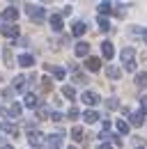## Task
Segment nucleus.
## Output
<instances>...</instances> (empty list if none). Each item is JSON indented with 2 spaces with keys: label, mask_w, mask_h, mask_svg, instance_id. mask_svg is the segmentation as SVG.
<instances>
[{
  "label": "nucleus",
  "mask_w": 147,
  "mask_h": 149,
  "mask_svg": "<svg viewBox=\"0 0 147 149\" xmlns=\"http://www.w3.org/2000/svg\"><path fill=\"white\" fill-rule=\"evenodd\" d=\"M62 140H64V133H53V135H48V145L53 149L62 147Z\"/></svg>",
  "instance_id": "4468645a"
},
{
  "label": "nucleus",
  "mask_w": 147,
  "mask_h": 149,
  "mask_svg": "<svg viewBox=\"0 0 147 149\" xmlns=\"http://www.w3.org/2000/svg\"><path fill=\"white\" fill-rule=\"evenodd\" d=\"M131 35H133V37H140L147 44V28H133V30H131Z\"/></svg>",
  "instance_id": "b1692460"
},
{
  "label": "nucleus",
  "mask_w": 147,
  "mask_h": 149,
  "mask_svg": "<svg viewBox=\"0 0 147 149\" xmlns=\"http://www.w3.org/2000/svg\"><path fill=\"white\" fill-rule=\"evenodd\" d=\"M115 126H117V133H122V135H127V133H129V122H124V119H117Z\"/></svg>",
  "instance_id": "5701e85b"
},
{
  "label": "nucleus",
  "mask_w": 147,
  "mask_h": 149,
  "mask_svg": "<svg viewBox=\"0 0 147 149\" xmlns=\"http://www.w3.org/2000/svg\"><path fill=\"white\" fill-rule=\"evenodd\" d=\"M71 138L76 140V142H80V140H83V129H80V126H74L71 129Z\"/></svg>",
  "instance_id": "c85d7f7f"
},
{
  "label": "nucleus",
  "mask_w": 147,
  "mask_h": 149,
  "mask_svg": "<svg viewBox=\"0 0 147 149\" xmlns=\"http://www.w3.org/2000/svg\"><path fill=\"white\" fill-rule=\"evenodd\" d=\"M25 14L35 23H44V19H46V9L39 7V5H25Z\"/></svg>",
  "instance_id": "f03ea898"
},
{
  "label": "nucleus",
  "mask_w": 147,
  "mask_h": 149,
  "mask_svg": "<svg viewBox=\"0 0 147 149\" xmlns=\"http://www.w3.org/2000/svg\"><path fill=\"white\" fill-rule=\"evenodd\" d=\"M44 69H46V71H51V74H53L57 80H62V78L67 76V71H64L62 67H55V64H44Z\"/></svg>",
  "instance_id": "f8f14e48"
},
{
  "label": "nucleus",
  "mask_w": 147,
  "mask_h": 149,
  "mask_svg": "<svg viewBox=\"0 0 147 149\" xmlns=\"http://www.w3.org/2000/svg\"><path fill=\"white\" fill-rule=\"evenodd\" d=\"M51 87H53V85H51V80H48V78H44V80H41V90H44V92H51Z\"/></svg>",
  "instance_id": "473e14b6"
},
{
  "label": "nucleus",
  "mask_w": 147,
  "mask_h": 149,
  "mask_svg": "<svg viewBox=\"0 0 147 149\" xmlns=\"http://www.w3.org/2000/svg\"><path fill=\"white\" fill-rule=\"evenodd\" d=\"M2 57H5V64H7V67H14V64H12V62H14V57H12V51H9V48H5V51H2Z\"/></svg>",
  "instance_id": "c756f323"
},
{
  "label": "nucleus",
  "mask_w": 147,
  "mask_h": 149,
  "mask_svg": "<svg viewBox=\"0 0 147 149\" xmlns=\"http://www.w3.org/2000/svg\"><path fill=\"white\" fill-rule=\"evenodd\" d=\"M2 35L5 37H18L21 30H18V25H14V23H5L2 25Z\"/></svg>",
  "instance_id": "9d476101"
},
{
  "label": "nucleus",
  "mask_w": 147,
  "mask_h": 149,
  "mask_svg": "<svg viewBox=\"0 0 147 149\" xmlns=\"http://www.w3.org/2000/svg\"><path fill=\"white\" fill-rule=\"evenodd\" d=\"M2 21H9V23H14V21L18 19V9L16 7H7L5 12H2V16H0Z\"/></svg>",
  "instance_id": "9b49d317"
},
{
  "label": "nucleus",
  "mask_w": 147,
  "mask_h": 149,
  "mask_svg": "<svg viewBox=\"0 0 147 149\" xmlns=\"http://www.w3.org/2000/svg\"><path fill=\"white\" fill-rule=\"evenodd\" d=\"M140 108H143V112H147V96L140 99Z\"/></svg>",
  "instance_id": "c9c22d12"
},
{
  "label": "nucleus",
  "mask_w": 147,
  "mask_h": 149,
  "mask_svg": "<svg viewBox=\"0 0 147 149\" xmlns=\"http://www.w3.org/2000/svg\"><path fill=\"white\" fill-rule=\"evenodd\" d=\"M18 64L28 69V67H32V64H35V57L30 55V53H23V55H18Z\"/></svg>",
  "instance_id": "6ab92c4d"
},
{
  "label": "nucleus",
  "mask_w": 147,
  "mask_h": 149,
  "mask_svg": "<svg viewBox=\"0 0 147 149\" xmlns=\"http://www.w3.org/2000/svg\"><path fill=\"white\" fill-rule=\"evenodd\" d=\"M120 57H122V62H124V69H127V71H136V51H133L131 46H124V48H122V53H120Z\"/></svg>",
  "instance_id": "f257e3e1"
},
{
  "label": "nucleus",
  "mask_w": 147,
  "mask_h": 149,
  "mask_svg": "<svg viewBox=\"0 0 147 149\" xmlns=\"http://www.w3.org/2000/svg\"><path fill=\"white\" fill-rule=\"evenodd\" d=\"M62 94H64V96H67V99H76V90H74L71 85H64V87H62Z\"/></svg>",
  "instance_id": "bb28decb"
},
{
  "label": "nucleus",
  "mask_w": 147,
  "mask_h": 149,
  "mask_svg": "<svg viewBox=\"0 0 147 149\" xmlns=\"http://www.w3.org/2000/svg\"><path fill=\"white\" fill-rule=\"evenodd\" d=\"M101 53H104V57H106V60H113L115 48H113V44H110V41H104V44H101Z\"/></svg>",
  "instance_id": "a211bd4d"
},
{
  "label": "nucleus",
  "mask_w": 147,
  "mask_h": 149,
  "mask_svg": "<svg viewBox=\"0 0 147 149\" xmlns=\"http://www.w3.org/2000/svg\"><path fill=\"white\" fill-rule=\"evenodd\" d=\"M28 142H30L32 147H41V145L46 142V138H44L39 131H30V133H28Z\"/></svg>",
  "instance_id": "39448f33"
},
{
  "label": "nucleus",
  "mask_w": 147,
  "mask_h": 149,
  "mask_svg": "<svg viewBox=\"0 0 147 149\" xmlns=\"http://www.w3.org/2000/svg\"><path fill=\"white\" fill-rule=\"evenodd\" d=\"M74 51H76L78 57H90V44H88V41H78V44L74 46Z\"/></svg>",
  "instance_id": "423d86ee"
},
{
  "label": "nucleus",
  "mask_w": 147,
  "mask_h": 149,
  "mask_svg": "<svg viewBox=\"0 0 147 149\" xmlns=\"http://www.w3.org/2000/svg\"><path fill=\"white\" fill-rule=\"evenodd\" d=\"M99 149H113V145H108V142H104V145H99Z\"/></svg>",
  "instance_id": "4c0bfd02"
},
{
  "label": "nucleus",
  "mask_w": 147,
  "mask_h": 149,
  "mask_svg": "<svg viewBox=\"0 0 147 149\" xmlns=\"http://www.w3.org/2000/svg\"><path fill=\"white\" fill-rule=\"evenodd\" d=\"M67 149H76V147H67Z\"/></svg>",
  "instance_id": "ea45409f"
},
{
  "label": "nucleus",
  "mask_w": 147,
  "mask_h": 149,
  "mask_svg": "<svg viewBox=\"0 0 147 149\" xmlns=\"http://www.w3.org/2000/svg\"><path fill=\"white\" fill-rule=\"evenodd\" d=\"M74 80H76L78 85H85V83H88V76H85V74H80V71H76V69H74Z\"/></svg>",
  "instance_id": "cd10ccee"
},
{
  "label": "nucleus",
  "mask_w": 147,
  "mask_h": 149,
  "mask_svg": "<svg viewBox=\"0 0 147 149\" xmlns=\"http://www.w3.org/2000/svg\"><path fill=\"white\" fill-rule=\"evenodd\" d=\"M106 76H108V78H113V80H117V78L122 76V71H120L115 64H108V67H106Z\"/></svg>",
  "instance_id": "aec40b11"
},
{
  "label": "nucleus",
  "mask_w": 147,
  "mask_h": 149,
  "mask_svg": "<svg viewBox=\"0 0 147 149\" xmlns=\"http://www.w3.org/2000/svg\"><path fill=\"white\" fill-rule=\"evenodd\" d=\"M51 119H53V122H62L64 115H62V112H51Z\"/></svg>",
  "instance_id": "f704fd0d"
},
{
  "label": "nucleus",
  "mask_w": 147,
  "mask_h": 149,
  "mask_svg": "<svg viewBox=\"0 0 147 149\" xmlns=\"http://www.w3.org/2000/svg\"><path fill=\"white\" fill-rule=\"evenodd\" d=\"M106 108H108V110H115V108H120L117 99H108V101H106Z\"/></svg>",
  "instance_id": "7c9ffc66"
},
{
  "label": "nucleus",
  "mask_w": 147,
  "mask_h": 149,
  "mask_svg": "<svg viewBox=\"0 0 147 149\" xmlns=\"http://www.w3.org/2000/svg\"><path fill=\"white\" fill-rule=\"evenodd\" d=\"M85 69H88V71H99V69H101V60H99V57H88V60H85Z\"/></svg>",
  "instance_id": "2eb2a0df"
},
{
  "label": "nucleus",
  "mask_w": 147,
  "mask_h": 149,
  "mask_svg": "<svg viewBox=\"0 0 147 149\" xmlns=\"http://www.w3.org/2000/svg\"><path fill=\"white\" fill-rule=\"evenodd\" d=\"M2 94H5V99H12V94H14V90H2Z\"/></svg>",
  "instance_id": "e433bc0d"
},
{
  "label": "nucleus",
  "mask_w": 147,
  "mask_h": 149,
  "mask_svg": "<svg viewBox=\"0 0 147 149\" xmlns=\"http://www.w3.org/2000/svg\"><path fill=\"white\" fill-rule=\"evenodd\" d=\"M37 115H39V119H46V117H51L48 108H37Z\"/></svg>",
  "instance_id": "2f4dec72"
},
{
  "label": "nucleus",
  "mask_w": 147,
  "mask_h": 149,
  "mask_svg": "<svg viewBox=\"0 0 147 149\" xmlns=\"http://www.w3.org/2000/svg\"><path fill=\"white\" fill-rule=\"evenodd\" d=\"M23 106H25V108H39V96L32 94V92H28L23 96Z\"/></svg>",
  "instance_id": "0eeeda50"
},
{
  "label": "nucleus",
  "mask_w": 147,
  "mask_h": 149,
  "mask_svg": "<svg viewBox=\"0 0 147 149\" xmlns=\"http://www.w3.org/2000/svg\"><path fill=\"white\" fill-rule=\"evenodd\" d=\"M85 30H88V25L83 23V21H76L71 25V35L74 37H80V35H85Z\"/></svg>",
  "instance_id": "dca6fc26"
},
{
  "label": "nucleus",
  "mask_w": 147,
  "mask_h": 149,
  "mask_svg": "<svg viewBox=\"0 0 147 149\" xmlns=\"http://www.w3.org/2000/svg\"><path fill=\"white\" fill-rule=\"evenodd\" d=\"M129 124L131 126H143L145 124V115L143 112H131L129 115Z\"/></svg>",
  "instance_id": "ddd939ff"
},
{
  "label": "nucleus",
  "mask_w": 147,
  "mask_h": 149,
  "mask_svg": "<svg viewBox=\"0 0 147 149\" xmlns=\"http://www.w3.org/2000/svg\"><path fill=\"white\" fill-rule=\"evenodd\" d=\"M12 90H14V92H21V94H28L25 92V90H28V78H25V76H16Z\"/></svg>",
  "instance_id": "20e7f679"
},
{
  "label": "nucleus",
  "mask_w": 147,
  "mask_h": 149,
  "mask_svg": "<svg viewBox=\"0 0 147 149\" xmlns=\"http://www.w3.org/2000/svg\"><path fill=\"white\" fill-rule=\"evenodd\" d=\"M0 149H14V147H12V145H2Z\"/></svg>",
  "instance_id": "58836bf2"
},
{
  "label": "nucleus",
  "mask_w": 147,
  "mask_h": 149,
  "mask_svg": "<svg viewBox=\"0 0 147 149\" xmlns=\"http://www.w3.org/2000/svg\"><path fill=\"white\" fill-rule=\"evenodd\" d=\"M80 101L88 103V106H97V103H99V94L97 92H83L80 94Z\"/></svg>",
  "instance_id": "6e6552de"
},
{
  "label": "nucleus",
  "mask_w": 147,
  "mask_h": 149,
  "mask_svg": "<svg viewBox=\"0 0 147 149\" xmlns=\"http://www.w3.org/2000/svg\"><path fill=\"white\" fill-rule=\"evenodd\" d=\"M136 85H138L140 90H145L147 87V74H136Z\"/></svg>",
  "instance_id": "a878e982"
},
{
  "label": "nucleus",
  "mask_w": 147,
  "mask_h": 149,
  "mask_svg": "<svg viewBox=\"0 0 147 149\" xmlns=\"http://www.w3.org/2000/svg\"><path fill=\"white\" fill-rule=\"evenodd\" d=\"M83 119H85L88 124H94V122H99V112H94V110H85V112H83Z\"/></svg>",
  "instance_id": "412c9836"
},
{
  "label": "nucleus",
  "mask_w": 147,
  "mask_h": 149,
  "mask_svg": "<svg viewBox=\"0 0 147 149\" xmlns=\"http://www.w3.org/2000/svg\"><path fill=\"white\" fill-rule=\"evenodd\" d=\"M97 9H99V14H101V16H106V14H113V5H110V2H101Z\"/></svg>",
  "instance_id": "393cba45"
},
{
  "label": "nucleus",
  "mask_w": 147,
  "mask_h": 149,
  "mask_svg": "<svg viewBox=\"0 0 147 149\" xmlns=\"http://www.w3.org/2000/svg\"><path fill=\"white\" fill-rule=\"evenodd\" d=\"M0 115L7 119H18L21 117V103H12V106H0Z\"/></svg>",
  "instance_id": "7ed1b4c3"
},
{
  "label": "nucleus",
  "mask_w": 147,
  "mask_h": 149,
  "mask_svg": "<svg viewBox=\"0 0 147 149\" xmlns=\"http://www.w3.org/2000/svg\"><path fill=\"white\" fill-rule=\"evenodd\" d=\"M0 131H2V133H7V135H12V138H18V133H21L16 124H9V122L0 124Z\"/></svg>",
  "instance_id": "1a4fd4ad"
},
{
  "label": "nucleus",
  "mask_w": 147,
  "mask_h": 149,
  "mask_svg": "<svg viewBox=\"0 0 147 149\" xmlns=\"http://www.w3.org/2000/svg\"><path fill=\"white\" fill-rule=\"evenodd\" d=\"M48 21H51V28H53L55 32H60V30L64 28V23H62V14H53Z\"/></svg>",
  "instance_id": "f3484780"
},
{
  "label": "nucleus",
  "mask_w": 147,
  "mask_h": 149,
  "mask_svg": "<svg viewBox=\"0 0 147 149\" xmlns=\"http://www.w3.org/2000/svg\"><path fill=\"white\" fill-rule=\"evenodd\" d=\"M78 115H80V112H78V108H69V112H67V117H69V119H76Z\"/></svg>",
  "instance_id": "72a5a7b5"
},
{
  "label": "nucleus",
  "mask_w": 147,
  "mask_h": 149,
  "mask_svg": "<svg viewBox=\"0 0 147 149\" xmlns=\"http://www.w3.org/2000/svg\"><path fill=\"white\" fill-rule=\"evenodd\" d=\"M97 25H99V30H101V32H108V30H110V23H108L106 16H99V19H97Z\"/></svg>",
  "instance_id": "4be33fe9"
}]
</instances>
